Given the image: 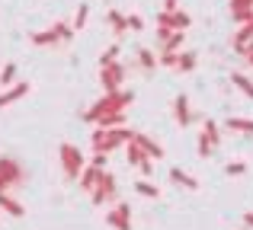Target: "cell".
I'll list each match as a JSON object with an SVG mask.
<instances>
[{"instance_id": "obj_17", "label": "cell", "mask_w": 253, "mask_h": 230, "mask_svg": "<svg viewBox=\"0 0 253 230\" xmlns=\"http://www.w3.org/2000/svg\"><path fill=\"white\" fill-rule=\"evenodd\" d=\"M0 208H3V211L10 214V218H23V214H26V208L19 205V201L13 198L10 192H3V189H0Z\"/></svg>"}, {"instance_id": "obj_9", "label": "cell", "mask_w": 253, "mask_h": 230, "mask_svg": "<svg viewBox=\"0 0 253 230\" xmlns=\"http://www.w3.org/2000/svg\"><path fill=\"white\" fill-rule=\"evenodd\" d=\"M125 157H128V166H138L144 176H151V173H154V166H151V157L144 154V150L138 147L135 141H128V144H125Z\"/></svg>"}, {"instance_id": "obj_33", "label": "cell", "mask_w": 253, "mask_h": 230, "mask_svg": "<svg viewBox=\"0 0 253 230\" xmlns=\"http://www.w3.org/2000/svg\"><path fill=\"white\" fill-rule=\"evenodd\" d=\"M116 58H119V42H116V45H109V51H103L99 64H109V61H116Z\"/></svg>"}, {"instance_id": "obj_4", "label": "cell", "mask_w": 253, "mask_h": 230, "mask_svg": "<svg viewBox=\"0 0 253 230\" xmlns=\"http://www.w3.org/2000/svg\"><path fill=\"white\" fill-rule=\"evenodd\" d=\"M26 182V169L19 166V160L13 157H0V189L10 192L13 186H23Z\"/></svg>"}, {"instance_id": "obj_36", "label": "cell", "mask_w": 253, "mask_h": 230, "mask_svg": "<svg viewBox=\"0 0 253 230\" xmlns=\"http://www.w3.org/2000/svg\"><path fill=\"white\" fill-rule=\"evenodd\" d=\"M164 10H179V0H164Z\"/></svg>"}, {"instance_id": "obj_23", "label": "cell", "mask_w": 253, "mask_h": 230, "mask_svg": "<svg viewBox=\"0 0 253 230\" xmlns=\"http://www.w3.org/2000/svg\"><path fill=\"white\" fill-rule=\"evenodd\" d=\"M231 83H234L237 90H241L244 96H247V99H253V80L247 74H241V70H234V74H231Z\"/></svg>"}, {"instance_id": "obj_6", "label": "cell", "mask_w": 253, "mask_h": 230, "mask_svg": "<svg viewBox=\"0 0 253 230\" xmlns=\"http://www.w3.org/2000/svg\"><path fill=\"white\" fill-rule=\"evenodd\" d=\"M99 80H103L106 93H116V90H122V80H125V64H119V61L99 64Z\"/></svg>"}, {"instance_id": "obj_12", "label": "cell", "mask_w": 253, "mask_h": 230, "mask_svg": "<svg viewBox=\"0 0 253 230\" xmlns=\"http://www.w3.org/2000/svg\"><path fill=\"white\" fill-rule=\"evenodd\" d=\"M173 118H176V125H189L192 122V106H189V96L186 93H179L176 99H173Z\"/></svg>"}, {"instance_id": "obj_19", "label": "cell", "mask_w": 253, "mask_h": 230, "mask_svg": "<svg viewBox=\"0 0 253 230\" xmlns=\"http://www.w3.org/2000/svg\"><path fill=\"white\" fill-rule=\"evenodd\" d=\"M170 179L176 182V186H186L189 192H196V189H199V179H196V176H189L186 169H179V166H173V169H170Z\"/></svg>"}, {"instance_id": "obj_13", "label": "cell", "mask_w": 253, "mask_h": 230, "mask_svg": "<svg viewBox=\"0 0 253 230\" xmlns=\"http://www.w3.org/2000/svg\"><path fill=\"white\" fill-rule=\"evenodd\" d=\"M29 90H32V87H29L26 80H19V83H13V87H6L3 93H0V109H3V106H13V102H19L26 93H29Z\"/></svg>"}, {"instance_id": "obj_38", "label": "cell", "mask_w": 253, "mask_h": 230, "mask_svg": "<svg viewBox=\"0 0 253 230\" xmlns=\"http://www.w3.org/2000/svg\"><path fill=\"white\" fill-rule=\"evenodd\" d=\"M231 3H250L253 6V0H231Z\"/></svg>"}, {"instance_id": "obj_25", "label": "cell", "mask_w": 253, "mask_h": 230, "mask_svg": "<svg viewBox=\"0 0 253 230\" xmlns=\"http://www.w3.org/2000/svg\"><path fill=\"white\" fill-rule=\"evenodd\" d=\"M125 125V112H112V115H99L96 128H122Z\"/></svg>"}, {"instance_id": "obj_30", "label": "cell", "mask_w": 253, "mask_h": 230, "mask_svg": "<svg viewBox=\"0 0 253 230\" xmlns=\"http://www.w3.org/2000/svg\"><path fill=\"white\" fill-rule=\"evenodd\" d=\"M125 29H131V32H141V29H144V19L138 16V13H128V16H125Z\"/></svg>"}, {"instance_id": "obj_27", "label": "cell", "mask_w": 253, "mask_h": 230, "mask_svg": "<svg viewBox=\"0 0 253 230\" xmlns=\"http://www.w3.org/2000/svg\"><path fill=\"white\" fill-rule=\"evenodd\" d=\"M138 64H141V70H154L157 67V51L141 48V51H138Z\"/></svg>"}, {"instance_id": "obj_39", "label": "cell", "mask_w": 253, "mask_h": 230, "mask_svg": "<svg viewBox=\"0 0 253 230\" xmlns=\"http://www.w3.org/2000/svg\"><path fill=\"white\" fill-rule=\"evenodd\" d=\"M244 61H247V64H250V67H253V55H250V58H244Z\"/></svg>"}, {"instance_id": "obj_15", "label": "cell", "mask_w": 253, "mask_h": 230, "mask_svg": "<svg viewBox=\"0 0 253 230\" xmlns=\"http://www.w3.org/2000/svg\"><path fill=\"white\" fill-rule=\"evenodd\" d=\"M99 176H103V166H93V163H86V166L81 169V176H77V182H81L84 192H90V189L99 182Z\"/></svg>"}, {"instance_id": "obj_31", "label": "cell", "mask_w": 253, "mask_h": 230, "mask_svg": "<svg viewBox=\"0 0 253 230\" xmlns=\"http://www.w3.org/2000/svg\"><path fill=\"white\" fill-rule=\"evenodd\" d=\"M224 173H228V176H244V173H247V163H244V160H231L228 166H224Z\"/></svg>"}, {"instance_id": "obj_28", "label": "cell", "mask_w": 253, "mask_h": 230, "mask_svg": "<svg viewBox=\"0 0 253 230\" xmlns=\"http://www.w3.org/2000/svg\"><path fill=\"white\" fill-rule=\"evenodd\" d=\"M13 83H16V64H13V61H6L3 64V70H0V87H13Z\"/></svg>"}, {"instance_id": "obj_24", "label": "cell", "mask_w": 253, "mask_h": 230, "mask_svg": "<svg viewBox=\"0 0 253 230\" xmlns=\"http://www.w3.org/2000/svg\"><path fill=\"white\" fill-rule=\"evenodd\" d=\"M106 19H109V26L116 29V38H122L125 35V13L122 10H109V13H106Z\"/></svg>"}, {"instance_id": "obj_18", "label": "cell", "mask_w": 253, "mask_h": 230, "mask_svg": "<svg viewBox=\"0 0 253 230\" xmlns=\"http://www.w3.org/2000/svg\"><path fill=\"white\" fill-rule=\"evenodd\" d=\"M173 70H183V74L196 70V55H192V51H176V55H173Z\"/></svg>"}, {"instance_id": "obj_26", "label": "cell", "mask_w": 253, "mask_h": 230, "mask_svg": "<svg viewBox=\"0 0 253 230\" xmlns=\"http://www.w3.org/2000/svg\"><path fill=\"white\" fill-rule=\"evenodd\" d=\"M135 192L141 195V198H161V189H157L154 182H148V179H138L135 182Z\"/></svg>"}, {"instance_id": "obj_29", "label": "cell", "mask_w": 253, "mask_h": 230, "mask_svg": "<svg viewBox=\"0 0 253 230\" xmlns=\"http://www.w3.org/2000/svg\"><path fill=\"white\" fill-rule=\"evenodd\" d=\"M86 16H90V6L81 3V6H77V13H74V26H71V29H84V26H86Z\"/></svg>"}, {"instance_id": "obj_35", "label": "cell", "mask_w": 253, "mask_h": 230, "mask_svg": "<svg viewBox=\"0 0 253 230\" xmlns=\"http://www.w3.org/2000/svg\"><path fill=\"white\" fill-rule=\"evenodd\" d=\"M241 55H244V58H250V55H253V38H250V42L241 48Z\"/></svg>"}, {"instance_id": "obj_14", "label": "cell", "mask_w": 253, "mask_h": 230, "mask_svg": "<svg viewBox=\"0 0 253 230\" xmlns=\"http://www.w3.org/2000/svg\"><path fill=\"white\" fill-rule=\"evenodd\" d=\"M131 141H135L138 147H141L144 154L151 157V160H161V157H164V147L154 141V137H148V134H138V131H135V134H131Z\"/></svg>"}, {"instance_id": "obj_32", "label": "cell", "mask_w": 253, "mask_h": 230, "mask_svg": "<svg viewBox=\"0 0 253 230\" xmlns=\"http://www.w3.org/2000/svg\"><path fill=\"white\" fill-rule=\"evenodd\" d=\"M55 32H58V38H61V42H71V35H74V29H71L68 23H55Z\"/></svg>"}, {"instance_id": "obj_20", "label": "cell", "mask_w": 253, "mask_h": 230, "mask_svg": "<svg viewBox=\"0 0 253 230\" xmlns=\"http://www.w3.org/2000/svg\"><path fill=\"white\" fill-rule=\"evenodd\" d=\"M29 42H32V45H39V48H48V45L61 42V38H58L55 26H51V29H45V32H32V35H29Z\"/></svg>"}, {"instance_id": "obj_11", "label": "cell", "mask_w": 253, "mask_h": 230, "mask_svg": "<svg viewBox=\"0 0 253 230\" xmlns=\"http://www.w3.org/2000/svg\"><path fill=\"white\" fill-rule=\"evenodd\" d=\"M183 42H186V32L183 29H173L164 42H157V55H176V51L183 48Z\"/></svg>"}, {"instance_id": "obj_5", "label": "cell", "mask_w": 253, "mask_h": 230, "mask_svg": "<svg viewBox=\"0 0 253 230\" xmlns=\"http://www.w3.org/2000/svg\"><path fill=\"white\" fill-rule=\"evenodd\" d=\"M116 176H112V173H106V169H103V176H99V182H96V186H93L90 189V192H93V205H106V201H116L119 198V192H116Z\"/></svg>"}, {"instance_id": "obj_2", "label": "cell", "mask_w": 253, "mask_h": 230, "mask_svg": "<svg viewBox=\"0 0 253 230\" xmlns=\"http://www.w3.org/2000/svg\"><path fill=\"white\" fill-rule=\"evenodd\" d=\"M131 134H135V131H128V128H96L93 137H90L93 141V154H112L116 147L128 144Z\"/></svg>"}, {"instance_id": "obj_7", "label": "cell", "mask_w": 253, "mask_h": 230, "mask_svg": "<svg viewBox=\"0 0 253 230\" xmlns=\"http://www.w3.org/2000/svg\"><path fill=\"white\" fill-rule=\"evenodd\" d=\"M218 141H221V134H218V122L215 118H205L202 122V134H199V157H211L218 147Z\"/></svg>"}, {"instance_id": "obj_8", "label": "cell", "mask_w": 253, "mask_h": 230, "mask_svg": "<svg viewBox=\"0 0 253 230\" xmlns=\"http://www.w3.org/2000/svg\"><path fill=\"white\" fill-rule=\"evenodd\" d=\"M189 23H192V16L186 10H164V13H157V26H167V29H189Z\"/></svg>"}, {"instance_id": "obj_1", "label": "cell", "mask_w": 253, "mask_h": 230, "mask_svg": "<svg viewBox=\"0 0 253 230\" xmlns=\"http://www.w3.org/2000/svg\"><path fill=\"white\" fill-rule=\"evenodd\" d=\"M135 102V90H116V93H106L99 102H93L90 109L81 115L84 122H96L99 115H112V112H125V109Z\"/></svg>"}, {"instance_id": "obj_22", "label": "cell", "mask_w": 253, "mask_h": 230, "mask_svg": "<svg viewBox=\"0 0 253 230\" xmlns=\"http://www.w3.org/2000/svg\"><path fill=\"white\" fill-rule=\"evenodd\" d=\"M231 16H234V23H253V6L250 3H231Z\"/></svg>"}, {"instance_id": "obj_37", "label": "cell", "mask_w": 253, "mask_h": 230, "mask_svg": "<svg viewBox=\"0 0 253 230\" xmlns=\"http://www.w3.org/2000/svg\"><path fill=\"white\" fill-rule=\"evenodd\" d=\"M244 224H247V230H253V211L244 214Z\"/></svg>"}, {"instance_id": "obj_34", "label": "cell", "mask_w": 253, "mask_h": 230, "mask_svg": "<svg viewBox=\"0 0 253 230\" xmlns=\"http://www.w3.org/2000/svg\"><path fill=\"white\" fill-rule=\"evenodd\" d=\"M106 157H109V154H93L90 163H93V166H103V169H106Z\"/></svg>"}, {"instance_id": "obj_21", "label": "cell", "mask_w": 253, "mask_h": 230, "mask_svg": "<svg viewBox=\"0 0 253 230\" xmlns=\"http://www.w3.org/2000/svg\"><path fill=\"white\" fill-rule=\"evenodd\" d=\"M250 38H253V23H244L241 29H237L234 35H231V45H234V51H237V55H241V48L250 42Z\"/></svg>"}, {"instance_id": "obj_16", "label": "cell", "mask_w": 253, "mask_h": 230, "mask_svg": "<svg viewBox=\"0 0 253 230\" xmlns=\"http://www.w3.org/2000/svg\"><path fill=\"white\" fill-rule=\"evenodd\" d=\"M224 128H228V131H237V134H253V118L228 115V118H224Z\"/></svg>"}, {"instance_id": "obj_3", "label": "cell", "mask_w": 253, "mask_h": 230, "mask_svg": "<svg viewBox=\"0 0 253 230\" xmlns=\"http://www.w3.org/2000/svg\"><path fill=\"white\" fill-rule=\"evenodd\" d=\"M58 157H61V169H64V176H68V179H77V176H81V169L86 166L81 147H74V144H68V141L58 147Z\"/></svg>"}, {"instance_id": "obj_10", "label": "cell", "mask_w": 253, "mask_h": 230, "mask_svg": "<svg viewBox=\"0 0 253 230\" xmlns=\"http://www.w3.org/2000/svg\"><path fill=\"white\" fill-rule=\"evenodd\" d=\"M106 224L116 230H131V208L125 201H116V208L106 214Z\"/></svg>"}]
</instances>
